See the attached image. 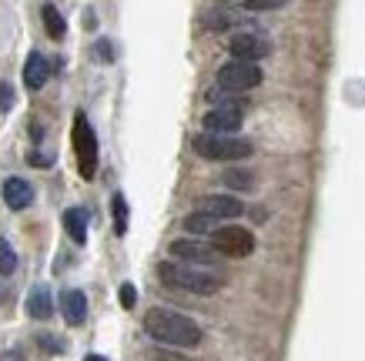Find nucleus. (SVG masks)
<instances>
[{"mask_svg":"<svg viewBox=\"0 0 365 361\" xmlns=\"http://www.w3.org/2000/svg\"><path fill=\"white\" fill-rule=\"evenodd\" d=\"M211 244L218 248L222 258H245L255 251V234L248 228H238V224H222L211 234Z\"/></svg>","mask_w":365,"mask_h":361,"instance_id":"nucleus-6","label":"nucleus"},{"mask_svg":"<svg viewBox=\"0 0 365 361\" xmlns=\"http://www.w3.org/2000/svg\"><path fill=\"white\" fill-rule=\"evenodd\" d=\"M262 67L252 64V61H228V64L218 70L215 77V84L225 90V94H245V90H252L262 84Z\"/></svg>","mask_w":365,"mask_h":361,"instance_id":"nucleus-5","label":"nucleus"},{"mask_svg":"<svg viewBox=\"0 0 365 361\" xmlns=\"http://www.w3.org/2000/svg\"><path fill=\"white\" fill-rule=\"evenodd\" d=\"M158 278L175 291H188V295H215L222 288V278L208 268L185 261H161L158 264Z\"/></svg>","mask_w":365,"mask_h":361,"instance_id":"nucleus-2","label":"nucleus"},{"mask_svg":"<svg viewBox=\"0 0 365 361\" xmlns=\"http://www.w3.org/2000/svg\"><path fill=\"white\" fill-rule=\"evenodd\" d=\"M47 77H51V64H47V57L37 54V51H31L27 61H24V84H27V90H41L47 84Z\"/></svg>","mask_w":365,"mask_h":361,"instance_id":"nucleus-13","label":"nucleus"},{"mask_svg":"<svg viewBox=\"0 0 365 361\" xmlns=\"http://www.w3.org/2000/svg\"><path fill=\"white\" fill-rule=\"evenodd\" d=\"M191 147L205 161H245L252 154V141L238 137V134H211L201 131L191 137Z\"/></svg>","mask_w":365,"mask_h":361,"instance_id":"nucleus-3","label":"nucleus"},{"mask_svg":"<svg viewBox=\"0 0 365 361\" xmlns=\"http://www.w3.org/2000/svg\"><path fill=\"white\" fill-rule=\"evenodd\" d=\"M218 228H222V221L211 218L208 211H201V208H195L188 218H185V231H188V234H195V238H198V234H215Z\"/></svg>","mask_w":365,"mask_h":361,"instance_id":"nucleus-15","label":"nucleus"},{"mask_svg":"<svg viewBox=\"0 0 365 361\" xmlns=\"http://www.w3.org/2000/svg\"><path fill=\"white\" fill-rule=\"evenodd\" d=\"M14 88L11 84H4V80H0V110H14Z\"/></svg>","mask_w":365,"mask_h":361,"instance_id":"nucleus-24","label":"nucleus"},{"mask_svg":"<svg viewBox=\"0 0 365 361\" xmlns=\"http://www.w3.org/2000/svg\"><path fill=\"white\" fill-rule=\"evenodd\" d=\"M111 211H114V231L124 234V231H128V201H124V194L111 197Z\"/></svg>","mask_w":365,"mask_h":361,"instance_id":"nucleus-20","label":"nucleus"},{"mask_svg":"<svg viewBox=\"0 0 365 361\" xmlns=\"http://www.w3.org/2000/svg\"><path fill=\"white\" fill-rule=\"evenodd\" d=\"M222 181L232 187V191H252L255 187V174L252 171H242V167H228Z\"/></svg>","mask_w":365,"mask_h":361,"instance_id":"nucleus-18","label":"nucleus"},{"mask_svg":"<svg viewBox=\"0 0 365 361\" xmlns=\"http://www.w3.org/2000/svg\"><path fill=\"white\" fill-rule=\"evenodd\" d=\"M84 361H108V358H104V355H88Z\"/></svg>","mask_w":365,"mask_h":361,"instance_id":"nucleus-27","label":"nucleus"},{"mask_svg":"<svg viewBox=\"0 0 365 361\" xmlns=\"http://www.w3.org/2000/svg\"><path fill=\"white\" fill-rule=\"evenodd\" d=\"M61 311H64V321L71 328L84 325V318H88V298H84V291L67 288L64 295H61Z\"/></svg>","mask_w":365,"mask_h":361,"instance_id":"nucleus-12","label":"nucleus"},{"mask_svg":"<svg viewBox=\"0 0 365 361\" xmlns=\"http://www.w3.org/2000/svg\"><path fill=\"white\" fill-rule=\"evenodd\" d=\"M245 120V110L242 104H235V100H225V104H218V108H211L205 117H201V127L211 134H235L238 127H242Z\"/></svg>","mask_w":365,"mask_h":361,"instance_id":"nucleus-8","label":"nucleus"},{"mask_svg":"<svg viewBox=\"0 0 365 361\" xmlns=\"http://www.w3.org/2000/svg\"><path fill=\"white\" fill-rule=\"evenodd\" d=\"M288 0H245V7H248V11H278V7H285Z\"/></svg>","mask_w":365,"mask_h":361,"instance_id":"nucleus-22","label":"nucleus"},{"mask_svg":"<svg viewBox=\"0 0 365 361\" xmlns=\"http://www.w3.org/2000/svg\"><path fill=\"white\" fill-rule=\"evenodd\" d=\"M235 23H238V17H235V14H228V11L205 14V27H208V31H228V27H235Z\"/></svg>","mask_w":365,"mask_h":361,"instance_id":"nucleus-21","label":"nucleus"},{"mask_svg":"<svg viewBox=\"0 0 365 361\" xmlns=\"http://www.w3.org/2000/svg\"><path fill=\"white\" fill-rule=\"evenodd\" d=\"M74 154H78V171L84 181L98 174V134L91 127V120L84 114H74Z\"/></svg>","mask_w":365,"mask_h":361,"instance_id":"nucleus-4","label":"nucleus"},{"mask_svg":"<svg viewBox=\"0 0 365 361\" xmlns=\"http://www.w3.org/2000/svg\"><path fill=\"white\" fill-rule=\"evenodd\" d=\"M134 301H138V291H134L131 281H124V285H121V308H128V311H131Z\"/></svg>","mask_w":365,"mask_h":361,"instance_id":"nucleus-25","label":"nucleus"},{"mask_svg":"<svg viewBox=\"0 0 365 361\" xmlns=\"http://www.w3.org/2000/svg\"><path fill=\"white\" fill-rule=\"evenodd\" d=\"M41 17H44V31H47V37H54V41H61V37L67 33L64 14L57 11L54 4H44V11H41Z\"/></svg>","mask_w":365,"mask_h":361,"instance_id":"nucleus-17","label":"nucleus"},{"mask_svg":"<svg viewBox=\"0 0 365 361\" xmlns=\"http://www.w3.org/2000/svg\"><path fill=\"white\" fill-rule=\"evenodd\" d=\"M198 208L208 211L211 218H218V221L225 224V221L242 218L245 204L238 201V197H232V194H208V197H201V201H198Z\"/></svg>","mask_w":365,"mask_h":361,"instance_id":"nucleus-10","label":"nucleus"},{"mask_svg":"<svg viewBox=\"0 0 365 361\" xmlns=\"http://www.w3.org/2000/svg\"><path fill=\"white\" fill-rule=\"evenodd\" d=\"M228 51H232L235 61H252V64H258L262 57L272 54V44H268V37H262V33L242 31L228 41Z\"/></svg>","mask_w":365,"mask_h":361,"instance_id":"nucleus-9","label":"nucleus"},{"mask_svg":"<svg viewBox=\"0 0 365 361\" xmlns=\"http://www.w3.org/2000/svg\"><path fill=\"white\" fill-rule=\"evenodd\" d=\"M27 315L31 318H37V321H44V318H51V311H54V301H51V291H47L44 285H37L27 295Z\"/></svg>","mask_w":365,"mask_h":361,"instance_id":"nucleus-14","label":"nucleus"},{"mask_svg":"<svg viewBox=\"0 0 365 361\" xmlns=\"http://www.w3.org/2000/svg\"><path fill=\"white\" fill-rule=\"evenodd\" d=\"M94 57H98V61H104V64H111V61H114V44H111V41H98V44H94Z\"/></svg>","mask_w":365,"mask_h":361,"instance_id":"nucleus-23","label":"nucleus"},{"mask_svg":"<svg viewBox=\"0 0 365 361\" xmlns=\"http://www.w3.org/2000/svg\"><path fill=\"white\" fill-rule=\"evenodd\" d=\"M144 331L161 345H171V348H198L201 338H205V331L188 315H178L171 308H151L144 315Z\"/></svg>","mask_w":365,"mask_h":361,"instance_id":"nucleus-1","label":"nucleus"},{"mask_svg":"<svg viewBox=\"0 0 365 361\" xmlns=\"http://www.w3.org/2000/svg\"><path fill=\"white\" fill-rule=\"evenodd\" d=\"M27 164H37V167H51V164H54V157H47L44 151H37V154H27Z\"/></svg>","mask_w":365,"mask_h":361,"instance_id":"nucleus-26","label":"nucleus"},{"mask_svg":"<svg viewBox=\"0 0 365 361\" xmlns=\"http://www.w3.org/2000/svg\"><path fill=\"white\" fill-rule=\"evenodd\" d=\"M14 271H17V251H14V244L7 238H0V274L7 278Z\"/></svg>","mask_w":365,"mask_h":361,"instance_id":"nucleus-19","label":"nucleus"},{"mask_svg":"<svg viewBox=\"0 0 365 361\" xmlns=\"http://www.w3.org/2000/svg\"><path fill=\"white\" fill-rule=\"evenodd\" d=\"M0 194H4V204H7L11 211L31 208V201H34V191H31V184H27L24 177H7L4 187H0Z\"/></svg>","mask_w":365,"mask_h":361,"instance_id":"nucleus-11","label":"nucleus"},{"mask_svg":"<svg viewBox=\"0 0 365 361\" xmlns=\"http://www.w3.org/2000/svg\"><path fill=\"white\" fill-rule=\"evenodd\" d=\"M64 231L71 234L74 244H84L88 241V218H84V211L81 208H67L64 211Z\"/></svg>","mask_w":365,"mask_h":361,"instance_id":"nucleus-16","label":"nucleus"},{"mask_svg":"<svg viewBox=\"0 0 365 361\" xmlns=\"http://www.w3.org/2000/svg\"><path fill=\"white\" fill-rule=\"evenodd\" d=\"M171 258L185 264H198V268H211V264H218L222 254L215 244H205L198 238H178L171 241Z\"/></svg>","mask_w":365,"mask_h":361,"instance_id":"nucleus-7","label":"nucleus"}]
</instances>
